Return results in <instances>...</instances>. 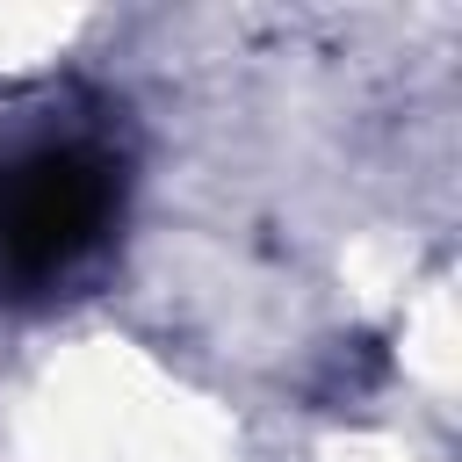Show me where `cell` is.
<instances>
[{"label":"cell","instance_id":"1","mask_svg":"<svg viewBox=\"0 0 462 462\" xmlns=\"http://www.w3.org/2000/svg\"><path fill=\"white\" fill-rule=\"evenodd\" d=\"M130 152L108 108L29 101L0 116V296L43 303L101 267L123 231Z\"/></svg>","mask_w":462,"mask_h":462}]
</instances>
